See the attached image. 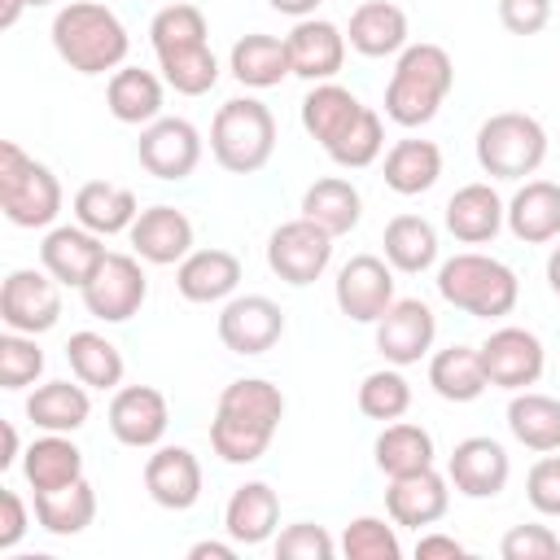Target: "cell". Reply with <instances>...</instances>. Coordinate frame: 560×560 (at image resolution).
I'll list each match as a JSON object with an SVG mask.
<instances>
[{
  "instance_id": "cell-2",
  "label": "cell",
  "mask_w": 560,
  "mask_h": 560,
  "mask_svg": "<svg viewBox=\"0 0 560 560\" xmlns=\"http://www.w3.org/2000/svg\"><path fill=\"white\" fill-rule=\"evenodd\" d=\"M52 44L61 52V61L79 74H105L127 57V31L122 22L96 4V0H74L66 9H57L52 18Z\"/></svg>"
},
{
  "instance_id": "cell-32",
  "label": "cell",
  "mask_w": 560,
  "mask_h": 560,
  "mask_svg": "<svg viewBox=\"0 0 560 560\" xmlns=\"http://www.w3.org/2000/svg\"><path fill=\"white\" fill-rule=\"evenodd\" d=\"M438 175H442V149L433 140H398L385 153V184L402 197L433 188Z\"/></svg>"
},
{
  "instance_id": "cell-41",
  "label": "cell",
  "mask_w": 560,
  "mask_h": 560,
  "mask_svg": "<svg viewBox=\"0 0 560 560\" xmlns=\"http://www.w3.org/2000/svg\"><path fill=\"white\" fill-rule=\"evenodd\" d=\"M354 114H359V96H354L350 88H341V83H319V88H311V96L302 101V127H306L319 144H328Z\"/></svg>"
},
{
  "instance_id": "cell-31",
  "label": "cell",
  "mask_w": 560,
  "mask_h": 560,
  "mask_svg": "<svg viewBox=\"0 0 560 560\" xmlns=\"http://www.w3.org/2000/svg\"><path fill=\"white\" fill-rule=\"evenodd\" d=\"M105 101H109V114L118 122H153L158 109H162V83H158L153 70L122 66V70L109 74Z\"/></svg>"
},
{
  "instance_id": "cell-55",
  "label": "cell",
  "mask_w": 560,
  "mask_h": 560,
  "mask_svg": "<svg viewBox=\"0 0 560 560\" xmlns=\"http://www.w3.org/2000/svg\"><path fill=\"white\" fill-rule=\"evenodd\" d=\"M188 556L192 560H232V547L228 542H192Z\"/></svg>"
},
{
  "instance_id": "cell-25",
  "label": "cell",
  "mask_w": 560,
  "mask_h": 560,
  "mask_svg": "<svg viewBox=\"0 0 560 560\" xmlns=\"http://www.w3.org/2000/svg\"><path fill=\"white\" fill-rule=\"evenodd\" d=\"M74 214L83 228H92L96 236H114L122 228L136 223V192L122 188V184H109V179H88L79 192H74Z\"/></svg>"
},
{
  "instance_id": "cell-13",
  "label": "cell",
  "mask_w": 560,
  "mask_h": 560,
  "mask_svg": "<svg viewBox=\"0 0 560 560\" xmlns=\"http://www.w3.org/2000/svg\"><path fill=\"white\" fill-rule=\"evenodd\" d=\"M477 350H481V363H486L490 385L525 389V385H534L538 372H542V341H538L529 328L508 324V328L490 332L486 346H477Z\"/></svg>"
},
{
  "instance_id": "cell-38",
  "label": "cell",
  "mask_w": 560,
  "mask_h": 560,
  "mask_svg": "<svg viewBox=\"0 0 560 560\" xmlns=\"http://www.w3.org/2000/svg\"><path fill=\"white\" fill-rule=\"evenodd\" d=\"M66 359H70V372L92 385V389H114L122 381V354L114 341H105L101 332H70L66 341Z\"/></svg>"
},
{
  "instance_id": "cell-20",
  "label": "cell",
  "mask_w": 560,
  "mask_h": 560,
  "mask_svg": "<svg viewBox=\"0 0 560 560\" xmlns=\"http://www.w3.org/2000/svg\"><path fill=\"white\" fill-rule=\"evenodd\" d=\"M284 44H289L293 74H302V79H332V74L341 70L346 39H341V31H337L332 22H324V18L298 22V26L284 35Z\"/></svg>"
},
{
  "instance_id": "cell-47",
  "label": "cell",
  "mask_w": 560,
  "mask_h": 560,
  "mask_svg": "<svg viewBox=\"0 0 560 560\" xmlns=\"http://www.w3.org/2000/svg\"><path fill=\"white\" fill-rule=\"evenodd\" d=\"M44 372V350L31 337H18V328L9 337H0V385L4 389H22Z\"/></svg>"
},
{
  "instance_id": "cell-57",
  "label": "cell",
  "mask_w": 560,
  "mask_h": 560,
  "mask_svg": "<svg viewBox=\"0 0 560 560\" xmlns=\"http://www.w3.org/2000/svg\"><path fill=\"white\" fill-rule=\"evenodd\" d=\"M22 4H26V0H0V26H13L18 13H22Z\"/></svg>"
},
{
  "instance_id": "cell-26",
  "label": "cell",
  "mask_w": 560,
  "mask_h": 560,
  "mask_svg": "<svg viewBox=\"0 0 560 560\" xmlns=\"http://www.w3.org/2000/svg\"><path fill=\"white\" fill-rule=\"evenodd\" d=\"M407 39V13L394 0H363L350 13V48L363 57H385L398 52Z\"/></svg>"
},
{
  "instance_id": "cell-44",
  "label": "cell",
  "mask_w": 560,
  "mask_h": 560,
  "mask_svg": "<svg viewBox=\"0 0 560 560\" xmlns=\"http://www.w3.org/2000/svg\"><path fill=\"white\" fill-rule=\"evenodd\" d=\"M149 35H153V48H158V52L188 48V44H206V13H201L197 4H188V0H171V4L153 18Z\"/></svg>"
},
{
  "instance_id": "cell-52",
  "label": "cell",
  "mask_w": 560,
  "mask_h": 560,
  "mask_svg": "<svg viewBox=\"0 0 560 560\" xmlns=\"http://www.w3.org/2000/svg\"><path fill=\"white\" fill-rule=\"evenodd\" d=\"M22 529H26V508H22V499L0 486V547H13V542L22 538Z\"/></svg>"
},
{
  "instance_id": "cell-7",
  "label": "cell",
  "mask_w": 560,
  "mask_h": 560,
  "mask_svg": "<svg viewBox=\"0 0 560 560\" xmlns=\"http://www.w3.org/2000/svg\"><path fill=\"white\" fill-rule=\"evenodd\" d=\"M0 210L18 228H44L61 210V184L57 175L26 158L13 140H0Z\"/></svg>"
},
{
  "instance_id": "cell-23",
  "label": "cell",
  "mask_w": 560,
  "mask_h": 560,
  "mask_svg": "<svg viewBox=\"0 0 560 560\" xmlns=\"http://www.w3.org/2000/svg\"><path fill=\"white\" fill-rule=\"evenodd\" d=\"M499 223H503V201H499V192L490 184H464V188L451 192L446 228H451L455 241L481 245V241H490L499 232Z\"/></svg>"
},
{
  "instance_id": "cell-39",
  "label": "cell",
  "mask_w": 560,
  "mask_h": 560,
  "mask_svg": "<svg viewBox=\"0 0 560 560\" xmlns=\"http://www.w3.org/2000/svg\"><path fill=\"white\" fill-rule=\"evenodd\" d=\"M376 468L385 477H407L433 468V438L420 424H385L376 438Z\"/></svg>"
},
{
  "instance_id": "cell-50",
  "label": "cell",
  "mask_w": 560,
  "mask_h": 560,
  "mask_svg": "<svg viewBox=\"0 0 560 560\" xmlns=\"http://www.w3.org/2000/svg\"><path fill=\"white\" fill-rule=\"evenodd\" d=\"M529 503L542 512V516H560V455H542L534 468H529Z\"/></svg>"
},
{
  "instance_id": "cell-48",
  "label": "cell",
  "mask_w": 560,
  "mask_h": 560,
  "mask_svg": "<svg viewBox=\"0 0 560 560\" xmlns=\"http://www.w3.org/2000/svg\"><path fill=\"white\" fill-rule=\"evenodd\" d=\"M276 556L280 560H332V538L319 525L298 521L276 538Z\"/></svg>"
},
{
  "instance_id": "cell-51",
  "label": "cell",
  "mask_w": 560,
  "mask_h": 560,
  "mask_svg": "<svg viewBox=\"0 0 560 560\" xmlns=\"http://www.w3.org/2000/svg\"><path fill=\"white\" fill-rule=\"evenodd\" d=\"M499 18L512 35H538L551 18V4L547 0H499Z\"/></svg>"
},
{
  "instance_id": "cell-36",
  "label": "cell",
  "mask_w": 560,
  "mask_h": 560,
  "mask_svg": "<svg viewBox=\"0 0 560 560\" xmlns=\"http://www.w3.org/2000/svg\"><path fill=\"white\" fill-rule=\"evenodd\" d=\"M302 214L315 219L319 228H328L332 236H341V232H350V228L359 223L363 201H359V192H354L350 179L324 175V179H315V184L306 188V197H302Z\"/></svg>"
},
{
  "instance_id": "cell-28",
  "label": "cell",
  "mask_w": 560,
  "mask_h": 560,
  "mask_svg": "<svg viewBox=\"0 0 560 560\" xmlns=\"http://www.w3.org/2000/svg\"><path fill=\"white\" fill-rule=\"evenodd\" d=\"M429 385L446 402H472V398H481V389L490 385L486 363H481V350H472V346H446V350H438L433 363H429Z\"/></svg>"
},
{
  "instance_id": "cell-24",
  "label": "cell",
  "mask_w": 560,
  "mask_h": 560,
  "mask_svg": "<svg viewBox=\"0 0 560 560\" xmlns=\"http://www.w3.org/2000/svg\"><path fill=\"white\" fill-rule=\"evenodd\" d=\"M236 280H241V258L232 249H197L175 271V284L188 302H219L236 289Z\"/></svg>"
},
{
  "instance_id": "cell-15",
  "label": "cell",
  "mask_w": 560,
  "mask_h": 560,
  "mask_svg": "<svg viewBox=\"0 0 560 560\" xmlns=\"http://www.w3.org/2000/svg\"><path fill=\"white\" fill-rule=\"evenodd\" d=\"M433 346V311L420 298H398L376 319V350L389 363H416Z\"/></svg>"
},
{
  "instance_id": "cell-49",
  "label": "cell",
  "mask_w": 560,
  "mask_h": 560,
  "mask_svg": "<svg viewBox=\"0 0 560 560\" xmlns=\"http://www.w3.org/2000/svg\"><path fill=\"white\" fill-rule=\"evenodd\" d=\"M560 538L547 525H512L503 534V560H556Z\"/></svg>"
},
{
  "instance_id": "cell-53",
  "label": "cell",
  "mask_w": 560,
  "mask_h": 560,
  "mask_svg": "<svg viewBox=\"0 0 560 560\" xmlns=\"http://www.w3.org/2000/svg\"><path fill=\"white\" fill-rule=\"evenodd\" d=\"M416 556H420V560H459L464 547H459L455 538H446V534H424V538L416 542Z\"/></svg>"
},
{
  "instance_id": "cell-45",
  "label": "cell",
  "mask_w": 560,
  "mask_h": 560,
  "mask_svg": "<svg viewBox=\"0 0 560 560\" xmlns=\"http://www.w3.org/2000/svg\"><path fill=\"white\" fill-rule=\"evenodd\" d=\"M407 407H411V385L398 372L381 368V372H368L363 376V385H359V411L368 420H398Z\"/></svg>"
},
{
  "instance_id": "cell-43",
  "label": "cell",
  "mask_w": 560,
  "mask_h": 560,
  "mask_svg": "<svg viewBox=\"0 0 560 560\" xmlns=\"http://www.w3.org/2000/svg\"><path fill=\"white\" fill-rule=\"evenodd\" d=\"M381 144H385V131H381L376 109L359 105V114H354L324 149H328V158H332L337 166H368V162L381 153Z\"/></svg>"
},
{
  "instance_id": "cell-40",
  "label": "cell",
  "mask_w": 560,
  "mask_h": 560,
  "mask_svg": "<svg viewBox=\"0 0 560 560\" xmlns=\"http://www.w3.org/2000/svg\"><path fill=\"white\" fill-rule=\"evenodd\" d=\"M385 258L398 271H424L438 258V232L420 214H394L385 223Z\"/></svg>"
},
{
  "instance_id": "cell-1",
  "label": "cell",
  "mask_w": 560,
  "mask_h": 560,
  "mask_svg": "<svg viewBox=\"0 0 560 560\" xmlns=\"http://www.w3.org/2000/svg\"><path fill=\"white\" fill-rule=\"evenodd\" d=\"M280 420H284V394L271 381L262 376L232 381L219 394V411L210 420V446L228 464H249L267 451Z\"/></svg>"
},
{
  "instance_id": "cell-29",
  "label": "cell",
  "mask_w": 560,
  "mask_h": 560,
  "mask_svg": "<svg viewBox=\"0 0 560 560\" xmlns=\"http://www.w3.org/2000/svg\"><path fill=\"white\" fill-rule=\"evenodd\" d=\"M232 74L245 83V88H271L280 83L284 74H293V61H289V44L276 39V35H245L232 44Z\"/></svg>"
},
{
  "instance_id": "cell-46",
  "label": "cell",
  "mask_w": 560,
  "mask_h": 560,
  "mask_svg": "<svg viewBox=\"0 0 560 560\" xmlns=\"http://www.w3.org/2000/svg\"><path fill=\"white\" fill-rule=\"evenodd\" d=\"M341 551H346V560H398V538L385 521L359 516V521L346 525Z\"/></svg>"
},
{
  "instance_id": "cell-33",
  "label": "cell",
  "mask_w": 560,
  "mask_h": 560,
  "mask_svg": "<svg viewBox=\"0 0 560 560\" xmlns=\"http://www.w3.org/2000/svg\"><path fill=\"white\" fill-rule=\"evenodd\" d=\"M88 411H92L88 389L83 385H70V381H48V385H39L26 398V416L39 429H48V433H74L88 420Z\"/></svg>"
},
{
  "instance_id": "cell-34",
  "label": "cell",
  "mask_w": 560,
  "mask_h": 560,
  "mask_svg": "<svg viewBox=\"0 0 560 560\" xmlns=\"http://www.w3.org/2000/svg\"><path fill=\"white\" fill-rule=\"evenodd\" d=\"M83 477V451L61 438V433H48V438H35L26 446V481L35 490H57V486H70Z\"/></svg>"
},
{
  "instance_id": "cell-3",
  "label": "cell",
  "mask_w": 560,
  "mask_h": 560,
  "mask_svg": "<svg viewBox=\"0 0 560 560\" xmlns=\"http://www.w3.org/2000/svg\"><path fill=\"white\" fill-rule=\"evenodd\" d=\"M451 83H455L451 52L442 44H411V48H402L394 79L385 88V114L398 127H420L438 114Z\"/></svg>"
},
{
  "instance_id": "cell-4",
  "label": "cell",
  "mask_w": 560,
  "mask_h": 560,
  "mask_svg": "<svg viewBox=\"0 0 560 560\" xmlns=\"http://www.w3.org/2000/svg\"><path fill=\"white\" fill-rule=\"evenodd\" d=\"M271 149H276V118L262 101L236 96V101L219 105V114L210 122V153L223 171L249 175L271 158Z\"/></svg>"
},
{
  "instance_id": "cell-11",
  "label": "cell",
  "mask_w": 560,
  "mask_h": 560,
  "mask_svg": "<svg viewBox=\"0 0 560 560\" xmlns=\"http://www.w3.org/2000/svg\"><path fill=\"white\" fill-rule=\"evenodd\" d=\"M140 166L158 179H184L192 175L197 158H201V136L192 122L184 118H153L144 131H140Z\"/></svg>"
},
{
  "instance_id": "cell-19",
  "label": "cell",
  "mask_w": 560,
  "mask_h": 560,
  "mask_svg": "<svg viewBox=\"0 0 560 560\" xmlns=\"http://www.w3.org/2000/svg\"><path fill=\"white\" fill-rule=\"evenodd\" d=\"M39 258H44V271L61 284H88L92 271L101 267L105 258V245L96 241L92 228H52L39 245Z\"/></svg>"
},
{
  "instance_id": "cell-16",
  "label": "cell",
  "mask_w": 560,
  "mask_h": 560,
  "mask_svg": "<svg viewBox=\"0 0 560 560\" xmlns=\"http://www.w3.org/2000/svg\"><path fill=\"white\" fill-rule=\"evenodd\" d=\"M109 429L122 446H153L166 433V398L153 385H122L109 402Z\"/></svg>"
},
{
  "instance_id": "cell-58",
  "label": "cell",
  "mask_w": 560,
  "mask_h": 560,
  "mask_svg": "<svg viewBox=\"0 0 560 560\" xmlns=\"http://www.w3.org/2000/svg\"><path fill=\"white\" fill-rule=\"evenodd\" d=\"M547 284L560 293V245L551 249V258H547Z\"/></svg>"
},
{
  "instance_id": "cell-22",
  "label": "cell",
  "mask_w": 560,
  "mask_h": 560,
  "mask_svg": "<svg viewBox=\"0 0 560 560\" xmlns=\"http://www.w3.org/2000/svg\"><path fill=\"white\" fill-rule=\"evenodd\" d=\"M385 508L398 525H433L442 512H446V481L433 472V468H420V472H407V477H389V490H385Z\"/></svg>"
},
{
  "instance_id": "cell-21",
  "label": "cell",
  "mask_w": 560,
  "mask_h": 560,
  "mask_svg": "<svg viewBox=\"0 0 560 560\" xmlns=\"http://www.w3.org/2000/svg\"><path fill=\"white\" fill-rule=\"evenodd\" d=\"M131 245L140 249V258L166 267V262H175V258L188 254V245H192V223H188V214L175 210V206H149V210H140L136 223H131Z\"/></svg>"
},
{
  "instance_id": "cell-8",
  "label": "cell",
  "mask_w": 560,
  "mask_h": 560,
  "mask_svg": "<svg viewBox=\"0 0 560 560\" xmlns=\"http://www.w3.org/2000/svg\"><path fill=\"white\" fill-rule=\"evenodd\" d=\"M328 258H332V232L319 228V223L306 219V214L280 223V228L271 232V241H267V262H271V271H276L280 280H289V284H311V280H319L324 267H328Z\"/></svg>"
},
{
  "instance_id": "cell-6",
  "label": "cell",
  "mask_w": 560,
  "mask_h": 560,
  "mask_svg": "<svg viewBox=\"0 0 560 560\" xmlns=\"http://www.w3.org/2000/svg\"><path fill=\"white\" fill-rule=\"evenodd\" d=\"M547 158V131L538 118L521 114V109H503L490 114L477 127V162L486 175L494 179H521L534 175L538 162Z\"/></svg>"
},
{
  "instance_id": "cell-37",
  "label": "cell",
  "mask_w": 560,
  "mask_h": 560,
  "mask_svg": "<svg viewBox=\"0 0 560 560\" xmlns=\"http://www.w3.org/2000/svg\"><path fill=\"white\" fill-rule=\"evenodd\" d=\"M508 424L529 451H560V402L551 394H516L508 402Z\"/></svg>"
},
{
  "instance_id": "cell-27",
  "label": "cell",
  "mask_w": 560,
  "mask_h": 560,
  "mask_svg": "<svg viewBox=\"0 0 560 560\" xmlns=\"http://www.w3.org/2000/svg\"><path fill=\"white\" fill-rule=\"evenodd\" d=\"M508 223L521 241L538 245V241H551L560 236V184L551 179H529L512 206H508Z\"/></svg>"
},
{
  "instance_id": "cell-9",
  "label": "cell",
  "mask_w": 560,
  "mask_h": 560,
  "mask_svg": "<svg viewBox=\"0 0 560 560\" xmlns=\"http://www.w3.org/2000/svg\"><path fill=\"white\" fill-rule=\"evenodd\" d=\"M144 293H149V280H144L140 262L127 258V254H105L101 267L92 271V280L83 284V306L96 319L118 324V319H131L144 306Z\"/></svg>"
},
{
  "instance_id": "cell-12",
  "label": "cell",
  "mask_w": 560,
  "mask_h": 560,
  "mask_svg": "<svg viewBox=\"0 0 560 560\" xmlns=\"http://www.w3.org/2000/svg\"><path fill=\"white\" fill-rule=\"evenodd\" d=\"M280 332H284V311L262 293L232 298L219 315V341L236 354H262L280 341Z\"/></svg>"
},
{
  "instance_id": "cell-42",
  "label": "cell",
  "mask_w": 560,
  "mask_h": 560,
  "mask_svg": "<svg viewBox=\"0 0 560 560\" xmlns=\"http://www.w3.org/2000/svg\"><path fill=\"white\" fill-rule=\"evenodd\" d=\"M158 66L166 74V83L184 96H201L219 83V61L210 52V44H188V48H171V52H158Z\"/></svg>"
},
{
  "instance_id": "cell-10",
  "label": "cell",
  "mask_w": 560,
  "mask_h": 560,
  "mask_svg": "<svg viewBox=\"0 0 560 560\" xmlns=\"http://www.w3.org/2000/svg\"><path fill=\"white\" fill-rule=\"evenodd\" d=\"M61 315V293L44 271L18 267L0 284V319L18 332H44Z\"/></svg>"
},
{
  "instance_id": "cell-30",
  "label": "cell",
  "mask_w": 560,
  "mask_h": 560,
  "mask_svg": "<svg viewBox=\"0 0 560 560\" xmlns=\"http://www.w3.org/2000/svg\"><path fill=\"white\" fill-rule=\"evenodd\" d=\"M228 534L236 542H262L280 521V499L267 481H245L228 499Z\"/></svg>"
},
{
  "instance_id": "cell-17",
  "label": "cell",
  "mask_w": 560,
  "mask_h": 560,
  "mask_svg": "<svg viewBox=\"0 0 560 560\" xmlns=\"http://www.w3.org/2000/svg\"><path fill=\"white\" fill-rule=\"evenodd\" d=\"M144 486H149L153 503H162L171 512H184L201 494V464L188 446H162L144 464Z\"/></svg>"
},
{
  "instance_id": "cell-14",
  "label": "cell",
  "mask_w": 560,
  "mask_h": 560,
  "mask_svg": "<svg viewBox=\"0 0 560 560\" xmlns=\"http://www.w3.org/2000/svg\"><path fill=\"white\" fill-rule=\"evenodd\" d=\"M337 306L350 319H381L394 306V276L376 254H354L337 271Z\"/></svg>"
},
{
  "instance_id": "cell-35",
  "label": "cell",
  "mask_w": 560,
  "mask_h": 560,
  "mask_svg": "<svg viewBox=\"0 0 560 560\" xmlns=\"http://www.w3.org/2000/svg\"><path fill=\"white\" fill-rule=\"evenodd\" d=\"M92 516H96V494L83 477L57 490H35V521L48 534H79L83 525H92Z\"/></svg>"
},
{
  "instance_id": "cell-54",
  "label": "cell",
  "mask_w": 560,
  "mask_h": 560,
  "mask_svg": "<svg viewBox=\"0 0 560 560\" xmlns=\"http://www.w3.org/2000/svg\"><path fill=\"white\" fill-rule=\"evenodd\" d=\"M18 459V429L9 420H0V468H9Z\"/></svg>"
},
{
  "instance_id": "cell-5",
  "label": "cell",
  "mask_w": 560,
  "mask_h": 560,
  "mask_svg": "<svg viewBox=\"0 0 560 560\" xmlns=\"http://www.w3.org/2000/svg\"><path fill=\"white\" fill-rule=\"evenodd\" d=\"M438 289L451 306L468 311V315H481V319H494V315H508L516 306V276L512 267H503L499 258H486V254H455L442 262L438 271Z\"/></svg>"
},
{
  "instance_id": "cell-56",
  "label": "cell",
  "mask_w": 560,
  "mask_h": 560,
  "mask_svg": "<svg viewBox=\"0 0 560 560\" xmlns=\"http://www.w3.org/2000/svg\"><path fill=\"white\" fill-rule=\"evenodd\" d=\"M319 0H271V9H280V13H289V18H306L311 9H315Z\"/></svg>"
},
{
  "instance_id": "cell-18",
  "label": "cell",
  "mask_w": 560,
  "mask_h": 560,
  "mask_svg": "<svg viewBox=\"0 0 560 560\" xmlns=\"http://www.w3.org/2000/svg\"><path fill=\"white\" fill-rule=\"evenodd\" d=\"M451 481L468 499H490L508 486V451L494 438H464L451 451Z\"/></svg>"
},
{
  "instance_id": "cell-59",
  "label": "cell",
  "mask_w": 560,
  "mask_h": 560,
  "mask_svg": "<svg viewBox=\"0 0 560 560\" xmlns=\"http://www.w3.org/2000/svg\"><path fill=\"white\" fill-rule=\"evenodd\" d=\"M26 4H48V0H26Z\"/></svg>"
}]
</instances>
